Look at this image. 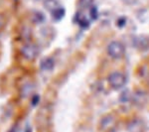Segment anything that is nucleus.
<instances>
[{
    "label": "nucleus",
    "mask_w": 149,
    "mask_h": 132,
    "mask_svg": "<svg viewBox=\"0 0 149 132\" xmlns=\"http://www.w3.org/2000/svg\"><path fill=\"white\" fill-rule=\"evenodd\" d=\"M65 13H66V11H65L64 7L62 6H59L56 10H54L52 12V16H53V19L56 21H59L61 20V19L64 18L65 16Z\"/></svg>",
    "instance_id": "nucleus-8"
},
{
    "label": "nucleus",
    "mask_w": 149,
    "mask_h": 132,
    "mask_svg": "<svg viewBox=\"0 0 149 132\" xmlns=\"http://www.w3.org/2000/svg\"><path fill=\"white\" fill-rule=\"evenodd\" d=\"M44 6L48 11H50L52 13L53 11L56 10L60 6V4L57 0H46V1H44Z\"/></svg>",
    "instance_id": "nucleus-7"
},
{
    "label": "nucleus",
    "mask_w": 149,
    "mask_h": 132,
    "mask_svg": "<svg viewBox=\"0 0 149 132\" xmlns=\"http://www.w3.org/2000/svg\"><path fill=\"white\" fill-rule=\"evenodd\" d=\"M37 1H43V2H44V1H46V0H37Z\"/></svg>",
    "instance_id": "nucleus-15"
},
{
    "label": "nucleus",
    "mask_w": 149,
    "mask_h": 132,
    "mask_svg": "<svg viewBox=\"0 0 149 132\" xmlns=\"http://www.w3.org/2000/svg\"><path fill=\"white\" fill-rule=\"evenodd\" d=\"M134 45H136V47L141 50H146V49H148V47H149L148 41L144 39L143 37L136 38V40H134Z\"/></svg>",
    "instance_id": "nucleus-9"
},
{
    "label": "nucleus",
    "mask_w": 149,
    "mask_h": 132,
    "mask_svg": "<svg viewBox=\"0 0 149 132\" xmlns=\"http://www.w3.org/2000/svg\"><path fill=\"white\" fill-rule=\"evenodd\" d=\"M55 63H54V60L51 59V58H46L44 59L42 62H41V69L45 72H50L54 69Z\"/></svg>",
    "instance_id": "nucleus-5"
},
{
    "label": "nucleus",
    "mask_w": 149,
    "mask_h": 132,
    "mask_svg": "<svg viewBox=\"0 0 149 132\" xmlns=\"http://www.w3.org/2000/svg\"><path fill=\"white\" fill-rule=\"evenodd\" d=\"M131 98H132V95L130 94V92H129L128 90H125V92H123L120 94L119 99H120V101L122 102H127V101H130Z\"/></svg>",
    "instance_id": "nucleus-10"
},
{
    "label": "nucleus",
    "mask_w": 149,
    "mask_h": 132,
    "mask_svg": "<svg viewBox=\"0 0 149 132\" xmlns=\"http://www.w3.org/2000/svg\"><path fill=\"white\" fill-rule=\"evenodd\" d=\"M128 132H146L147 126L145 122L140 120V119H134L127 126Z\"/></svg>",
    "instance_id": "nucleus-4"
},
{
    "label": "nucleus",
    "mask_w": 149,
    "mask_h": 132,
    "mask_svg": "<svg viewBox=\"0 0 149 132\" xmlns=\"http://www.w3.org/2000/svg\"><path fill=\"white\" fill-rule=\"evenodd\" d=\"M77 20H78V24L81 28H88V26H90V20H88L85 14H78L77 15Z\"/></svg>",
    "instance_id": "nucleus-6"
},
{
    "label": "nucleus",
    "mask_w": 149,
    "mask_h": 132,
    "mask_svg": "<svg viewBox=\"0 0 149 132\" xmlns=\"http://www.w3.org/2000/svg\"><path fill=\"white\" fill-rule=\"evenodd\" d=\"M4 23H5V21H4V18H3V16H2L1 14H0V29H1L2 27H3Z\"/></svg>",
    "instance_id": "nucleus-14"
},
{
    "label": "nucleus",
    "mask_w": 149,
    "mask_h": 132,
    "mask_svg": "<svg viewBox=\"0 0 149 132\" xmlns=\"http://www.w3.org/2000/svg\"><path fill=\"white\" fill-rule=\"evenodd\" d=\"M126 76L120 72H113L109 76V83L113 90H120L126 85Z\"/></svg>",
    "instance_id": "nucleus-2"
},
{
    "label": "nucleus",
    "mask_w": 149,
    "mask_h": 132,
    "mask_svg": "<svg viewBox=\"0 0 149 132\" xmlns=\"http://www.w3.org/2000/svg\"><path fill=\"white\" fill-rule=\"evenodd\" d=\"M21 53H22V56L26 60L32 61V60H35L37 58L38 54H39V49H38V47L35 44L29 43V44L24 45L22 47Z\"/></svg>",
    "instance_id": "nucleus-3"
},
{
    "label": "nucleus",
    "mask_w": 149,
    "mask_h": 132,
    "mask_svg": "<svg viewBox=\"0 0 149 132\" xmlns=\"http://www.w3.org/2000/svg\"><path fill=\"white\" fill-rule=\"evenodd\" d=\"M125 23H126L125 17H120V18L118 19V20H117L116 25H117V27L122 28V27H124V26H125Z\"/></svg>",
    "instance_id": "nucleus-13"
},
{
    "label": "nucleus",
    "mask_w": 149,
    "mask_h": 132,
    "mask_svg": "<svg viewBox=\"0 0 149 132\" xmlns=\"http://www.w3.org/2000/svg\"><path fill=\"white\" fill-rule=\"evenodd\" d=\"M93 0H80V6L81 8H90L92 7Z\"/></svg>",
    "instance_id": "nucleus-12"
},
{
    "label": "nucleus",
    "mask_w": 149,
    "mask_h": 132,
    "mask_svg": "<svg viewBox=\"0 0 149 132\" xmlns=\"http://www.w3.org/2000/svg\"><path fill=\"white\" fill-rule=\"evenodd\" d=\"M124 53H125V47L118 41H112L107 46V54L112 59H120L124 56Z\"/></svg>",
    "instance_id": "nucleus-1"
},
{
    "label": "nucleus",
    "mask_w": 149,
    "mask_h": 132,
    "mask_svg": "<svg viewBox=\"0 0 149 132\" xmlns=\"http://www.w3.org/2000/svg\"><path fill=\"white\" fill-rule=\"evenodd\" d=\"M90 16L93 20H95L97 19V16H98V13H97V8L95 6H92L90 8Z\"/></svg>",
    "instance_id": "nucleus-11"
}]
</instances>
